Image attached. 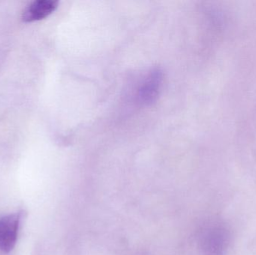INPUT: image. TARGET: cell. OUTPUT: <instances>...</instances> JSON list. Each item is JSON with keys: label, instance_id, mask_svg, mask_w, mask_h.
<instances>
[{"label": "cell", "instance_id": "cell-1", "mask_svg": "<svg viewBox=\"0 0 256 255\" xmlns=\"http://www.w3.org/2000/svg\"><path fill=\"white\" fill-rule=\"evenodd\" d=\"M231 235L228 228L220 222L204 228L200 237V245L204 255H226L230 247Z\"/></svg>", "mask_w": 256, "mask_h": 255}, {"label": "cell", "instance_id": "cell-2", "mask_svg": "<svg viewBox=\"0 0 256 255\" xmlns=\"http://www.w3.org/2000/svg\"><path fill=\"white\" fill-rule=\"evenodd\" d=\"M21 213L9 214L0 218V250L8 253L14 248L20 224Z\"/></svg>", "mask_w": 256, "mask_h": 255}, {"label": "cell", "instance_id": "cell-3", "mask_svg": "<svg viewBox=\"0 0 256 255\" xmlns=\"http://www.w3.org/2000/svg\"><path fill=\"white\" fill-rule=\"evenodd\" d=\"M58 5V1L55 0H36L24 9L22 20L26 22L42 20L54 13Z\"/></svg>", "mask_w": 256, "mask_h": 255}, {"label": "cell", "instance_id": "cell-4", "mask_svg": "<svg viewBox=\"0 0 256 255\" xmlns=\"http://www.w3.org/2000/svg\"><path fill=\"white\" fill-rule=\"evenodd\" d=\"M162 83V73L160 70H153L142 84L138 92L140 102L144 105L152 104L158 98Z\"/></svg>", "mask_w": 256, "mask_h": 255}]
</instances>
